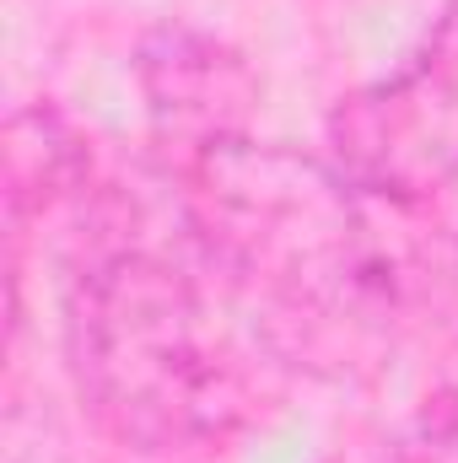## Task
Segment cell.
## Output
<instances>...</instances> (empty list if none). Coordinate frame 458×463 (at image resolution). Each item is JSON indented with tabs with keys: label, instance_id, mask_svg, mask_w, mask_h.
Listing matches in <instances>:
<instances>
[{
	"label": "cell",
	"instance_id": "6da1fadb",
	"mask_svg": "<svg viewBox=\"0 0 458 463\" xmlns=\"http://www.w3.org/2000/svg\"><path fill=\"white\" fill-rule=\"evenodd\" d=\"M178 216L275 355H335L383 329L388 200L329 156L227 140L178 167Z\"/></svg>",
	"mask_w": 458,
	"mask_h": 463
},
{
	"label": "cell",
	"instance_id": "7a4b0ae2",
	"mask_svg": "<svg viewBox=\"0 0 458 463\" xmlns=\"http://www.w3.org/2000/svg\"><path fill=\"white\" fill-rule=\"evenodd\" d=\"M65 350L81 404L114 442L184 453L248 410V350L270 345L184 227L178 242L92 237L65 297Z\"/></svg>",
	"mask_w": 458,
	"mask_h": 463
},
{
	"label": "cell",
	"instance_id": "3957f363",
	"mask_svg": "<svg viewBox=\"0 0 458 463\" xmlns=\"http://www.w3.org/2000/svg\"><path fill=\"white\" fill-rule=\"evenodd\" d=\"M329 162L388 205H421L458 178V0L426 43L383 81L335 103L324 124Z\"/></svg>",
	"mask_w": 458,
	"mask_h": 463
},
{
	"label": "cell",
	"instance_id": "277c9868",
	"mask_svg": "<svg viewBox=\"0 0 458 463\" xmlns=\"http://www.w3.org/2000/svg\"><path fill=\"white\" fill-rule=\"evenodd\" d=\"M135 76L146 92L151 129L178 156V167L227 140H248L259 76L222 38L195 27H157L135 54Z\"/></svg>",
	"mask_w": 458,
	"mask_h": 463
},
{
	"label": "cell",
	"instance_id": "5b68a950",
	"mask_svg": "<svg viewBox=\"0 0 458 463\" xmlns=\"http://www.w3.org/2000/svg\"><path fill=\"white\" fill-rule=\"evenodd\" d=\"M410 205L388 216L383 329L388 340H426L458 350V232L410 227Z\"/></svg>",
	"mask_w": 458,
	"mask_h": 463
},
{
	"label": "cell",
	"instance_id": "8992f818",
	"mask_svg": "<svg viewBox=\"0 0 458 463\" xmlns=\"http://www.w3.org/2000/svg\"><path fill=\"white\" fill-rule=\"evenodd\" d=\"M383 463H458V388L426 399L405 420V431L394 437Z\"/></svg>",
	"mask_w": 458,
	"mask_h": 463
}]
</instances>
